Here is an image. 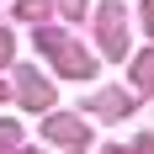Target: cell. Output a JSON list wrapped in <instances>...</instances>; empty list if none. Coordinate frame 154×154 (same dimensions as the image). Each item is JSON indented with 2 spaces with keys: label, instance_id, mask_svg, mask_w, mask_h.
<instances>
[{
  "label": "cell",
  "instance_id": "cell-2",
  "mask_svg": "<svg viewBox=\"0 0 154 154\" xmlns=\"http://www.w3.org/2000/svg\"><path fill=\"white\" fill-rule=\"evenodd\" d=\"M133 80H138L143 91H154V59H138V69H133Z\"/></svg>",
  "mask_w": 154,
  "mask_h": 154
},
{
  "label": "cell",
  "instance_id": "cell-3",
  "mask_svg": "<svg viewBox=\"0 0 154 154\" xmlns=\"http://www.w3.org/2000/svg\"><path fill=\"white\" fill-rule=\"evenodd\" d=\"M5 48H11V43H5V37H0V59H5Z\"/></svg>",
  "mask_w": 154,
  "mask_h": 154
},
{
  "label": "cell",
  "instance_id": "cell-4",
  "mask_svg": "<svg viewBox=\"0 0 154 154\" xmlns=\"http://www.w3.org/2000/svg\"><path fill=\"white\" fill-rule=\"evenodd\" d=\"M149 21H154V5H149Z\"/></svg>",
  "mask_w": 154,
  "mask_h": 154
},
{
  "label": "cell",
  "instance_id": "cell-1",
  "mask_svg": "<svg viewBox=\"0 0 154 154\" xmlns=\"http://www.w3.org/2000/svg\"><path fill=\"white\" fill-rule=\"evenodd\" d=\"M48 133H53V138H80V122H69V117H53V122H48Z\"/></svg>",
  "mask_w": 154,
  "mask_h": 154
}]
</instances>
